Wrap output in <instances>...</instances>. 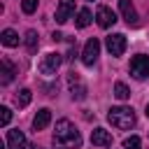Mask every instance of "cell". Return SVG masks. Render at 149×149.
Wrapping results in <instances>:
<instances>
[{
  "label": "cell",
  "mask_w": 149,
  "mask_h": 149,
  "mask_svg": "<svg viewBox=\"0 0 149 149\" xmlns=\"http://www.w3.org/2000/svg\"><path fill=\"white\" fill-rule=\"evenodd\" d=\"M81 147V135L72 126L70 119H61L54 130V149H79Z\"/></svg>",
  "instance_id": "1"
},
{
  "label": "cell",
  "mask_w": 149,
  "mask_h": 149,
  "mask_svg": "<svg viewBox=\"0 0 149 149\" xmlns=\"http://www.w3.org/2000/svg\"><path fill=\"white\" fill-rule=\"evenodd\" d=\"M107 119H109V123H112L114 128H119V130H130V128L135 126V114H133L130 107H112L109 114H107Z\"/></svg>",
  "instance_id": "2"
},
{
  "label": "cell",
  "mask_w": 149,
  "mask_h": 149,
  "mask_svg": "<svg viewBox=\"0 0 149 149\" xmlns=\"http://www.w3.org/2000/svg\"><path fill=\"white\" fill-rule=\"evenodd\" d=\"M130 74H133L135 79L149 77V56H142V54L133 56V58H130Z\"/></svg>",
  "instance_id": "3"
},
{
  "label": "cell",
  "mask_w": 149,
  "mask_h": 149,
  "mask_svg": "<svg viewBox=\"0 0 149 149\" xmlns=\"http://www.w3.org/2000/svg\"><path fill=\"white\" fill-rule=\"evenodd\" d=\"M63 63V58H61V54H44L42 56V61H40V65H37V70L42 72V74H56V70H58V65Z\"/></svg>",
  "instance_id": "4"
},
{
  "label": "cell",
  "mask_w": 149,
  "mask_h": 149,
  "mask_svg": "<svg viewBox=\"0 0 149 149\" xmlns=\"http://www.w3.org/2000/svg\"><path fill=\"white\" fill-rule=\"evenodd\" d=\"M98 56H100V42H98V37H91V40L84 44L81 61H84V65H93V63L98 61Z\"/></svg>",
  "instance_id": "5"
},
{
  "label": "cell",
  "mask_w": 149,
  "mask_h": 149,
  "mask_svg": "<svg viewBox=\"0 0 149 149\" xmlns=\"http://www.w3.org/2000/svg\"><path fill=\"white\" fill-rule=\"evenodd\" d=\"M68 84H70V93H72L74 100H84L86 98V86L81 84V79H79L77 72H70L68 74Z\"/></svg>",
  "instance_id": "6"
},
{
  "label": "cell",
  "mask_w": 149,
  "mask_h": 149,
  "mask_svg": "<svg viewBox=\"0 0 149 149\" xmlns=\"http://www.w3.org/2000/svg\"><path fill=\"white\" fill-rule=\"evenodd\" d=\"M107 51H109L112 56H121V54L126 51V35H121V33L109 35V37H107Z\"/></svg>",
  "instance_id": "7"
},
{
  "label": "cell",
  "mask_w": 149,
  "mask_h": 149,
  "mask_svg": "<svg viewBox=\"0 0 149 149\" xmlns=\"http://www.w3.org/2000/svg\"><path fill=\"white\" fill-rule=\"evenodd\" d=\"M74 14V0H61L56 7V23H65Z\"/></svg>",
  "instance_id": "8"
},
{
  "label": "cell",
  "mask_w": 149,
  "mask_h": 149,
  "mask_svg": "<svg viewBox=\"0 0 149 149\" xmlns=\"http://www.w3.org/2000/svg\"><path fill=\"white\" fill-rule=\"evenodd\" d=\"M95 19H98V26H100V28H109V26H114V23H116L114 12H112L109 7H105V5H100V7H98Z\"/></svg>",
  "instance_id": "9"
},
{
  "label": "cell",
  "mask_w": 149,
  "mask_h": 149,
  "mask_svg": "<svg viewBox=\"0 0 149 149\" xmlns=\"http://www.w3.org/2000/svg\"><path fill=\"white\" fill-rule=\"evenodd\" d=\"M119 9H121L123 21L128 26H137V12H135V7H133L130 0H119Z\"/></svg>",
  "instance_id": "10"
},
{
  "label": "cell",
  "mask_w": 149,
  "mask_h": 149,
  "mask_svg": "<svg viewBox=\"0 0 149 149\" xmlns=\"http://www.w3.org/2000/svg\"><path fill=\"white\" fill-rule=\"evenodd\" d=\"M7 149H26V135L19 128L7 130Z\"/></svg>",
  "instance_id": "11"
},
{
  "label": "cell",
  "mask_w": 149,
  "mask_h": 149,
  "mask_svg": "<svg viewBox=\"0 0 149 149\" xmlns=\"http://www.w3.org/2000/svg\"><path fill=\"white\" fill-rule=\"evenodd\" d=\"M91 142H93L95 147L107 149V147H112V135H109L105 128H95V130L91 133Z\"/></svg>",
  "instance_id": "12"
},
{
  "label": "cell",
  "mask_w": 149,
  "mask_h": 149,
  "mask_svg": "<svg viewBox=\"0 0 149 149\" xmlns=\"http://www.w3.org/2000/svg\"><path fill=\"white\" fill-rule=\"evenodd\" d=\"M49 123H51V109L42 107V109L35 114V119H33V128H35V130H44Z\"/></svg>",
  "instance_id": "13"
},
{
  "label": "cell",
  "mask_w": 149,
  "mask_h": 149,
  "mask_svg": "<svg viewBox=\"0 0 149 149\" xmlns=\"http://www.w3.org/2000/svg\"><path fill=\"white\" fill-rule=\"evenodd\" d=\"M2 77H0V81L2 84H9L12 79H14V74H16V68H14V63L9 61V58H2V72H0Z\"/></svg>",
  "instance_id": "14"
},
{
  "label": "cell",
  "mask_w": 149,
  "mask_h": 149,
  "mask_svg": "<svg viewBox=\"0 0 149 149\" xmlns=\"http://www.w3.org/2000/svg\"><path fill=\"white\" fill-rule=\"evenodd\" d=\"M0 40H2L5 47H19V35H16V30H12V28H5L2 35H0Z\"/></svg>",
  "instance_id": "15"
},
{
  "label": "cell",
  "mask_w": 149,
  "mask_h": 149,
  "mask_svg": "<svg viewBox=\"0 0 149 149\" xmlns=\"http://www.w3.org/2000/svg\"><path fill=\"white\" fill-rule=\"evenodd\" d=\"M74 23H77V28H86L88 23H91V9H79L77 12V19H74Z\"/></svg>",
  "instance_id": "16"
},
{
  "label": "cell",
  "mask_w": 149,
  "mask_h": 149,
  "mask_svg": "<svg viewBox=\"0 0 149 149\" xmlns=\"http://www.w3.org/2000/svg\"><path fill=\"white\" fill-rule=\"evenodd\" d=\"M26 47H28L30 54L37 51V33H35V30H28V33H26Z\"/></svg>",
  "instance_id": "17"
},
{
  "label": "cell",
  "mask_w": 149,
  "mask_h": 149,
  "mask_svg": "<svg viewBox=\"0 0 149 149\" xmlns=\"http://www.w3.org/2000/svg\"><path fill=\"white\" fill-rule=\"evenodd\" d=\"M114 95H116L119 100H126V98L130 95V88H128L123 81H116V84H114Z\"/></svg>",
  "instance_id": "18"
},
{
  "label": "cell",
  "mask_w": 149,
  "mask_h": 149,
  "mask_svg": "<svg viewBox=\"0 0 149 149\" xmlns=\"http://www.w3.org/2000/svg\"><path fill=\"white\" fill-rule=\"evenodd\" d=\"M30 98H33L30 88H21V91L16 93V105H19V107H26V105L30 102Z\"/></svg>",
  "instance_id": "19"
},
{
  "label": "cell",
  "mask_w": 149,
  "mask_h": 149,
  "mask_svg": "<svg viewBox=\"0 0 149 149\" xmlns=\"http://www.w3.org/2000/svg\"><path fill=\"white\" fill-rule=\"evenodd\" d=\"M37 2H40V0H21V9H23L26 14H33V12L37 9Z\"/></svg>",
  "instance_id": "20"
},
{
  "label": "cell",
  "mask_w": 149,
  "mask_h": 149,
  "mask_svg": "<svg viewBox=\"0 0 149 149\" xmlns=\"http://www.w3.org/2000/svg\"><path fill=\"white\" fill-rule=\"evenodd\" d=\"M123 149H140V137L137 135H130L123 140Z\"/></svg>",
  "instance_id": "21"
},
{
  "label": "cell",
  "mask_w": 149,
  "mask_h": 149,
  "mask_svg": "<svg viewBox=\"0 0 149 149\" xmlns=\"http://www.w3.org/2000/svg\"><path fill=\"white\" fill-rule=\"evenodd\" d=\"M9 119H12L9 107H0V123H2V126H7V123H9Z\"/></svg>",
  "instance_id": "22"
},
{
  "label": "cell",
  "mask_w": 149,
  "mask_h": 149,
  "mask_svg": "<svg viewBox=\"0 0 149 149\" xmlns=\"http://www.w3.org/2000/svg\"><path fill=\"white\" fill-rule=\"evenodd\" d=\"M144 114H147V116H149V105H147V112H144Z\"/></svg>",
  "instance_id": "23"
}]
</instances>
